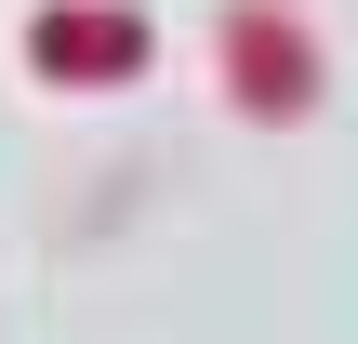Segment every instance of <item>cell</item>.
Returning a JSON list of instances; mask_svg holds the SVG:
<instances>
[{
    "label": "cell",
    "mask_w": 358,
    "mask_h": 344,
    "mask_svg": "<svg viewBox=\"0 0 358 344\" xmlns=\"http://www.w3.org/2000/svg\"><path fill=\"white\" fill-rule=\"evenodd\" d=\"M27 53H40L53 80H133V66H146V13H120V0H53V13L27 27Z\"/></svg>",
    "instance_id": "6da1fadb"
}]
</instances>
